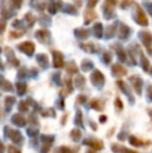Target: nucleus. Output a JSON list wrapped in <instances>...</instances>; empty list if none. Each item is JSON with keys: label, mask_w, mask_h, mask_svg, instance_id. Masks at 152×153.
Masks as SVG:
<instances>
[{"label": "nucleus", "mask_w": 152, "mask_h": 153, "mask_svg": "<svg viewBox=\"0 0 152 153\" xmlns=\"http://www.w3.org/2000/svg\"><path fill=\"white\" fill-rule=\"evenodd\" d=\"M26 132H27V134H28L30 137H33V139H35V137L39 134V130H38V129H35V128H33H33H28L26 130Z\"/></svg>", "instance_id": "18"}, {"label": "nucleus", "mask_w": 152, "mask_h": 153, "mask_svg": "<svg viewBox=\"0 0 152 153\" xmlns=\"http://www.w3.org/2000/svg\"><path fill=\"white\" fill-rule=\"evenodd\" d=\"M18 109L20 113H25V111H28V104H27L26 101H20L18 105Z\"/></svg>", "instance_id": "15"}, {"label": "nucleus", "mask_w": 152, "mask_h": 153, "mask_svg": "<svg viewBox=\"0 0 152 153\" xmlns=\"http://www.w3.org/2000/svg\"><path fill=\"white\" fill-rule=\"evenodd\" d=\"M106 120H108V118H106V116H104V115H102V116H100V117H99V121L101 123H105Z\"/></svg>", "instance_id": "30"}, {"label": "nucleus", "mask_w": 152, "mask_h": 153, "mask_svg": "<svg viewBox=\"0 0 152 153\" xmlns=\"http://www.w3.org/2000/svg\"><path fill=\"white\" fill-rule=\"evenodd\" d=\"M90 125H91V127H93L94 130H97V125H96L95 123H94L93 121H92L91 123H90Z\"/></svg>", "instance_id": "33"}, {"label": "nucleus", "mask_w": 152, "mask_h": 153, "mask_svg": "<svg viewBox=\"0 0 152 153\" xmlns=\"http://www.w3.org/2000/svg\"><path fill=\"white\" fill-rule=\"evenodd\" d=\"M70 135H71L73 141L78 142L79 140L81 139V131L79 130V129H73V130L71 131V133H70Z\"/></svg>", "instance_id": "12"}, {"label": "nucleus", "mask_w": 152, "mask_h": 153, "mask_svg": "<svg viewBox=\"0 0 152 153\" xmlns=\"http://www.w3.org/2000/svg\"><path fill=\"white\" fill-rule=\"evenodd\" d=\"M85 77L80 76V75H78V76L75 78V81H74V83H75V87L76 88H81L83 85H85Z\"/></svg>", "instance_id": "16"}, {"label": "nucleus", "mask_w": 152, "mask_h": 153, "mask_svg": "<svg viewBox=\"0 0 152 153\" xmlns=\"http://www.w3.org/2000/svg\"><path fill=\"white\" fill-rule=\"evenodd\" d=\"M83 145H87L90 147H92L93 149L96 150H101L103 149V143L100 141H92V140H85L82 142Z\"/></svg>", "instance_id": "5"}, {"label": "nucleus", "mask_w": 152, "mask_h": 153, "mask_svg": "<svg viewBox=\"0 0 152 153\" xmlns=\"http://www.w3.org/2000/svg\"><path fill=\"white\" fill-rule=\"evenodd\" d=\"M115 104H116V107H118L119 109H122V108H123V103H122V101H121V99H120V98H117V99H116Z\"/></svg>", "instance_id": "26"}, {"label": "nucleus", "mask_w": 152, "mask_h": 153, "mask_svg": "<svg viewBox=\"0 0 152 153\" xmlns=\"http://www.w3.org/2000/svg\"><path fill=\"white\" fill-rule=\"evenodd\" d=\"M125 137H126V134L124 131H122V132H120L119 134H118V139H119L120 141H124V140H125Z\"/></svg>", "instance_id": "29"}, {"label": "nucleus", "mask_w": 152, "mask_h": 153, "mask_svg": "<svg viewBox=\"0 0 152 153\" xmlns=\"http://www.w3.org/2000/svg\"><path fill=\"white\" fill-rule=\"evenodd\" d=\"M7 153H21V152L19 151V150L17 149L15 146L10 145V146H8V148H7Z\"/></svg>", "instance_id": "23"}, {"label": "nucleus", "mask_w": 152, "mask_h": 153, "mask_svg": "<svg viewBox=\"0 0 152 153\" xmlns=\"http://www.w3.org/2000/svg\"><path fill=\"white\" fill-rule=\"evenodd\" d=\"M50 148H51V143H49V142H43L42 149H41L40 153H48L50 151Z\"/></svg>", "instance_id": "17"}, {"label": "nucleus", "mask_w": 152, "mask_h": 153, "mask_svg": "<svg viewBox=\"0 0 152 153\" xmlns=\"http://www.w3.org/2000/svg\"><path fill=\"white\" fill-rule=\"evenodd\" d=\"M74 123L77 125V126H79V127H81V128H83V123H82V113H81V111L80 109H78L77 111V114H76V116H75V120H74Z\"/></svg>", "instance_id": "11"}, {"label": "nucleus", "mask_w": 152, "mask_h": 153, "mask_svg": "<svg viewBox=\"0 0 152 153\" xmlns=\"http://www.w3.org/2000/svg\"><path fill=\"white\" fill-rule=\"evenodd\" d=\"M113 74L115 76H123V75L126 74V69H124L120 65H115L113 67Z\"/></svg>", "instance_id": "9"}, {"label": "nucleus", "mask_w": 152, "mask_h": 153, "mask_svg": "<svg viewBox=\"0 0 152 153\" xmlns=\"http://www.w3.org/2000/svg\"><path fill=\"white\" fill-rule=\"evenodd\" d=\"M19 48H20L21 50L24 51V52H26L28 55L33 54V50H35V46H33L30 42H26V43H24V44L20 45V46H19Z\"/></svg>", "instance_id": "7"}, {"label": "nucleus", "mask_w": 152, "mask_h": 153, "mask_svg": "<svg viewBox=\"0 0 152 153\" xmlns=\"http://www.w3.org/2000/svg\"><path fill=\"white\" fill-rule=\"evenodd\" d=\"M129 143H130V145L136 146V147H140V146L144 145V143H143L141 140L136 139V137H129Z\"/></svg>", "instance_id": "13"}, {"label": "nucleus", "mask_w": 152, "mask_h": 153, "mask_svg": "<svg viewBox=\"0 0 152 153\" xmlns=\"http://www.w3.org/2000/svg\"><path fill=\"white\" fill-rule=\"evenodd\" d=\"M4 137H8L10 140H12L14 143H21L23 140V137L21 134V132L16 129H12L10 127L5 126L4 127Z\"/></svg>", "instance_id": "1"}, {"label": "nucleus", "mask_w": 152, "mask_h": 153, "mask_svg": "<svg viewBox=\"0 0 152 153\" xmlns=\"http://www.w3.org/2000/svg\"><path fill=\"white\" fill-rule=\"evenodd\" d=\"M12 122L13 124L17 125L18 127H24L26 125V120L21 114H15L12 117Z\"/></svg>", "instance_id": "4"}, {"label": "nucleus", "mask_w": 152, "mask_h": 153, "mask_svg": "<svg viewBox=\"0 0 152 153\" xmlns=\"http://www.w3.org/2000/svg\"><path fill=\"white\" fill-rule=\"evenodd\" d=\"M2 90H3V91H10L12 92L13 87L8 81H3V83H2Z\"/></svg>", "instance_id": "21"}, {"label": "nucleus", "mask_w": 152, "mask_h": 153, "mask_svg": "<svg viewBox=\"0 0 152 153\" xmlns=\"http://www.w3.org/2000/svg\"><path fill=\"white\" fill-rule=\"evenodd\" d=\"M53 56H54V61H53V64H54L55 68H61L64 65V61H63V56L59 52H56L54 51L53 52Z\"/></svg>", "instance_id": "8"}, {"label": "nucleus", "mask_w": 152, "mask_h": 153, "mask_svg": "<svg viewBox=\"0 0 152 153\" xmlns=\"http://www.w3.org/2000/svg\"><path fill=\"white\" fill-rule=\"evenodd\" d=\"M91 81L95 87L102 88V85H104V77L102 73H100L99 71H94V73L91 75Z\"/></svg>", "instance_id": "2"}, {"label": "nucleus", "mask_w": 152, "mask_h": 153, "mask_svg": "<svg viewBox=\"0 0 152 153\" xmlns=\"http://www.w3.org/2000/svg\"><path fill=\"white\" fill-rule=\"evenodd\" d=\"M95 30H96V36H101V31H102L101 24H96L95 25Z\"/></svg>", "instance_id": "25"}, {"label": "nucleus", "mask_w": 152, "mask_h": 153, "mask_svg": "<svg viewBox=\"0 0 152 153\" xmlns=\"http://www.w3.org/2000/svg\"><path fill=\"white\" fill-rule=\"evenodd\" d=\"M56 106L59 107V109H61V111H63L64 108H65V106H64V101L62 100V99H59V101L56 102Z\"/></svg>", "instance_id": "27"}, {"label": "nucleus", "mask_w": 152, "mask_h": 153, "mask_svg": "<svg viewBox=\"0 0 152 153\" xmlns=\"http://www.w3.org/2000/svg\"><path fill=\"white\" fill-rule=\"evenodd\" d=\"M148 100L152 102V85L148 87Z\"/></svg>", "instance_id": "28"}, {"label": "nucleus", "mask_w": 152, "mask_h": 153, "mask_svg": "<svg viewBox=\"0 0 152 153\" xmlns=\"http://www.w3.org/2000/svg\"><path fill=\"white\" fill-rule=\"evenodd\" d=\"M91 68H93V64H92V62H90L87 61L82 62V69H83V70L87 71V70H90Z\"/></svg>", "instance_id": "22"}, {"label": "nucleus", "mask_w": 152, "mask_h": 153, "mask_svg": "<svg viewBox=\"0 0 152 153\" xmlns=\"http://www.w3.org/2000/svg\"><path fill=\"white\" fill-rule=\"evenodd\" d=\"M129 80L131 81L132 85H133V89H134V91L136 92V94L138 95L142 94V85H143L142 79L138 76H131L129 78Z\"/></svg>", "instance_id": "3"}, {"label": "nucleus", "mask_w": 152, "mask_h": 153, "mask_svg": "<svg viewBox=\"0 0 152 153\" xmlns=\"http://www.w3.org/2000/svg\"><path fill=\"white\" fill-rule=\"evenodd\" d=\"M16 102V98L14 96H7L4 99V108L6 113H10L13 108V105Z\"/></svg>", "instance_id": "6"}, {"label": "nucleus", "mask_w": 152, "mask_h": 153, "mask_svg": "<svg viewBox=\"0 0 152 153\" xmlns=\"http://www.w3.org/2000/svg\"><path fill=\"white\" fill-rule=\"evenodd\" d=\"M90 105H91V107L92 108H94V109H96V111H103V108H104V106H103V104H102V102L101 101H99V100H92L91 101V103H90Z\"/></svg>", "instance_id": "10"}, {"label": "nucleus", "mask_w": 152, "mask_h": 153, "mask_svg": "<svg viewBox=\"0 0 152 153\" xmlns=\"http://www.w3.org/2000/svg\"><path fill=\"white\" fill-rule=\"evenodd\" d=\"M42 142H49V143H52L54 141V135H46V134H42L41 137Z\"/></svg>", "instance_id": "19"}, {"label": "nucleus", "mask_w": 152, "mask_h": 153, "mask_svg": "<svg viewBox=\"0 0 152 153\" xmlns=\"http://www.w3.org/2000/svg\"><path fill=\"white\" fill-rule=\"evenodd\" d=\"M149 115H150L151 118H152V109H150V111H149Z\"/></svg>", "instance_id": "34"}, {"label": "nucleus", "mask_w": 152, "mask_h": 153, "mask_svg": "<svg viewBox=\"0 0 152 153\" xmlns=\"http://www.w3.org/2000/svg\"><path fill=\"white\" fill-rule=\"evenodd\" d=\"M17 92L20 96L24 95L25 92H26V85L23 82H18L17 83Z\"/></svg>", "instance_id": "14"}, {"label": "nucleus", "mask_w": 152, "mask_h": 153, "mask_svg": "<svg viewBox=\"0 0 152 153\" xmlns=\"http://www.w3.org/2000/svg\"><path fill=\"white\" fill-rule=\"evenodd\" d=\"M77 103H79V104H83V103L87 101V97L83 96V95H79L78 97H77Z\"/></svg>", "instance_id": "24"}, {"label": "nucleus", "mask_w": 152, "mask_h": 153, "mask_svg": "<svg viewBox=\"0 0 152 153\" xmlns=\"http://www.w3.org/2000/svg\"><path fill=\"white\" fill-rule=\"evenodd\" d=\"M97 1H98V0H90V2H89L90 6H94L96 3H97Z\"/></svg>", "instance_id": "32"}, {"label": "nucleus", "mask_w": 152, "mask_h": 153, "mask_svg": "<svg viewBox=\"0 0 152 153\" xmlns=\"http://www.w3.org/2000/svg\"><path fill=\"white\" fill-rule=\"evenodd\" d=\"M56 153H73L70 148L66 147V146H61L59 149L56 150Z\"/></svg>", "instance_id": "20"}, {"label": "nucleus", "mask_w": 152, "mask_h": 153, "mask_svg": "<svg viewBox=\"0 0 152 153\" xmlns=\"http://www.w3.org/2000/svg\"><path fill=\"white\" fill-rule=\"evenodd\" d=\"M122 153H138L136 151H133V150H130V149H126L125 147H124V149H123V152Z\"/></svg>", "instance_id": "31"}]
</instances>
